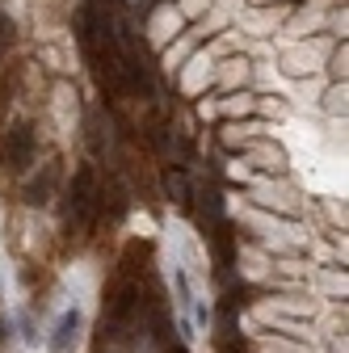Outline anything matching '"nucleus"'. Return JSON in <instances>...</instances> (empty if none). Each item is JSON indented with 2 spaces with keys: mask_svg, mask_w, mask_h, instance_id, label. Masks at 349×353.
I'll return each mask as SVG.
<instances>
[{
  "mask_svg": "<svg viewBox=\"0 0 349 353\" xmlns=\"http://www.w3.org/2000/svg\"><path fill=\"white\" fill-rule=\"evenodd\" d=\"M72 214L80 219V223L93 214V172H89V168L76 172V185H72Z\"/></svg>",
  "mask_w": 349,
  "mask_h": 353,
  "instance_id": "2",
  "label": "nucleus"
},
{
  "mask_svg": "<svg viewBox=\"0 0 349 353\" xmlns=\"http://www.w3.org/2000/svg\"><path fill=\"white\" fill-rule=\"evenodd\" d=\"M34 152H38V135L30 122H17L13 130H5V143H0V164L9 172H26L34 164Z\"/></svg>",
  "mask_w": 349,
  "mask_h": 353,
  "instance_id": "1",
  "label": "nucleus"
},
{
  "mask_svg": "<svg viewBox=\"0 0 349 353\" xmlns=\"http://www.w3.org/2000/svg\"><path fill=\"white\" fill-rule=\"evenodd\" d=\"M168 190L177 194V202H190V185H186V172H168Z\"/></svg>",
  "mask_w": 349,
  "mask_h": 353,
  "instance_id": "6",
  "label": "nucleus"
},
{
  "mask_svg": "<svg viewBox=\"0 0 349 353\" xmlns=\"http://www.w3.org/2000/svg\"><path fill=\"white\" fill-rule=\"evenodd\" d=\"M21 332H26V341H34V320L30 316H21Z\"/></svg>",
  "mask_w": 349,
  "mask_h": 353,
  "instance_id": "8",
  "label": "nucleus"
},
{
  "mask_svg": "<svg viewBox=\"0 0 349 353\" xmlns=\"http://www.w3.org/2000/svg\"><path fill=\"white\" fill-rule=\"evenodd\" d=\"M13 38H17V34H13V21H9L5 13H0V42H5V47H9Z\"/></svg>",
  "mask_w": 349,
  "mask_h": 353,
  "instance_id": "7",
  "label": "nucleus"
},
{
  "mask_svg": "<svg viewBox=\"0 0 349 353\" xmlns=\"http://www.w3.org/2000/svg\"><path fill=\"white\" fill-rule=\"evenodd\" d=\"M135 294H139V286H135V282H126V286H118V290L110 294V307H106V312H110V320H114V324H122V320L139 307V299H135Z\"/></svg>",
  "mask_w": 349,
  "mask_h": 353,
  "instance_id": "3",
  "label": "nucleus"
},
{
  "mask_svg": "<svg viewBox=\"0 0 349 353\" xmlns=\"http://www.w3.org/2000/svg\"><path fill=\"white\" fill-rule=\"evenodd\" d=\"M76 332H80V312H76V307H68V312L59 316V324H55V336H51V345L63 353V349L76 341Z\"/></svg>",
  "mask_w": 349,
  "mask_h": 353,
  "instance_id": "4",
  "label": "nucleus"
},
{
  "mask_svg": "<svg viewBox=\"0 0 349 353\" xmlns=\"http://www.w3.org/2000/svg\"><path fill=\"white\" fill-rule=\"evenodd\" d=\"M177 303L186 307V312L194 307V290H190V278H186V270H177Z\"/></svg>",
  "mask_w": 349,
  "mask_h": 353,
  "instance_id": "5",
  "label": "nucleus"
}]
</instances>
